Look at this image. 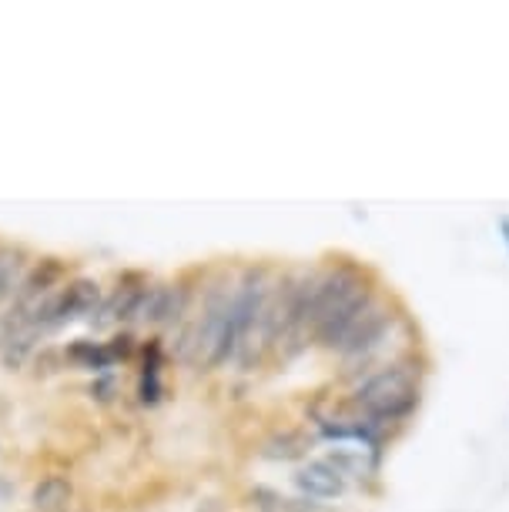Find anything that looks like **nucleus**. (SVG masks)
<instances>
[{"label": "nucleus", "mask_w": 509, "mask_h": 512, "mask_svg": "<svg viewBox=\"0 0 509 512\" xmlns=\"http://www.w3.org/2000/svg\"><path fill=\"white\" fill-rule=\"evenodd\" d=\"M349 402L369 419L382 422L386 429L406 425L422 402V369L412 352L389 355L376 365H366L352 382Z\"/></svg>", "instance_id": "obj_1"}, {"label": "nucleus", "mask_w": 509, "mask_h": 512, "mask_svg": "<svg viewBox=\"0 0 509 512\" xmlns=\"http://www.w3.org/2000/svg\"><path fill=\"white\" fill-rule=\"evenodd\" d=\"M396 322H399L396 308H392V302L386 295H379L376 302L369 305V312L355 322V328L349 335H345V342L339 345V352L335 355L362 372L382 352V345H386V338L392 335Z\"/></svg>", "instance_id": "obj_2"}, {"label": "nucleus", "mask_w": 509, "mask_h": 512, "mask_svg": "<svg viewBox=\"0 0 509 512\" xmlns=\"http://www.w3.org/2000/svg\"><path fill=\"white\" fill-rule=\"evenodd\" d=\"M292 482H295V489H299L305 499H319V502L342 499L345 486H349V482H345L325 459H315V462H305V466H299V469H295Z\"/></svg>", "instance_id": "obj_3"}, {"label": "nucleus", "mask_w": 509, "mask_h": 512, "mask_svg": "<svg viewBox=\"0 0 509 512\" xmlns=\"http://www.w3.org/2000/svg\"><path fill=\"white\" fill-rule=\"evenodd\" d=\"M329 466L339 472L345 482H366L379 476V456L372 452H349V449H335L329 459Z\"/></svg>", "instance_id": "obj_4"}, {"label": "nucleus", "mask_w": 509, "mask_h": 512, "mask_svg": "<svg viewBox=\"0 0 509 512\" xmlns=\"http://www.w3.org/2000/svg\"><path fill=\"white\" fill-rule=\"evenodd\" d=\"M309 446H312V439L305 436V432L288 429V432H282V436H275V439L265 442L262 456L275 459V462H292V459H302L305 452H309Z\"/></svg>", "instance_id": "obj_5"}, {"label": "nucleus", "mask_w": 509, "mask_h": 512, "mask_svg": "<svg viewBox=\"0 0 509 512\" xmlns=\"http://www.w3.org/2000/svg\"><path fill=\"white\" fill-rule=\"evenodd\" d=\"M24 282V251L4 245L0 248V302L14 298Z\"/></svg>", "instance_id": "obj_6"}, {"label": "nucleus", "mask_w": 509, "mask_h": 512, "mask_svg": "<svg viewBox=\"0 0 509 512\" xmlns=\"http://www.w3.org/2000/svg\"><path fill=\"white\" fill-rule=\"evenodd\" d=\"M71 499V482L61 476H47L41 486L34 489V506L41 512H61Z\"/></svg>", "instance_id": "obj_7"}, {"label": "nucleus", "mask_w": 509, "mask_h": 512, "mask_svg": "<svg viewBox=\"0 0 509 512\" xmlns=\"http://www.w3.org/2000/svg\"><path fill=\"white\" fill-rule=\"evenodd\" d=\"M499 225V238H503V245H506V255H509V215H503L496 221Z\"/></svg>", "instance_id": "obj_8"}]
</instances>
